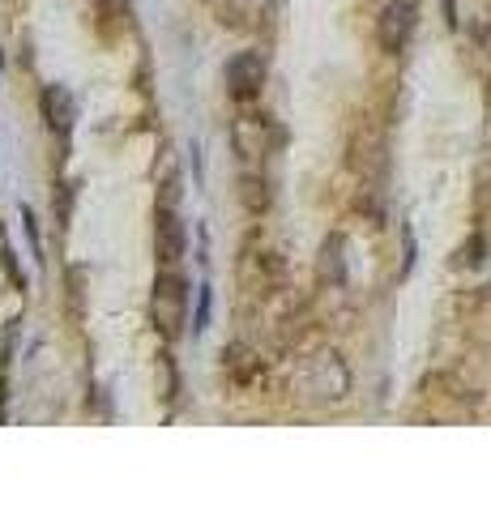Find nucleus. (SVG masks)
I'll use <instances>...</instances> for the list:
<instances>
[{
	"instance_id": "nucleus-6",
	"label": "nucleus",
	"mask_w": 491,
	"mask_h": 512,
	"mask_svg": "<svg viewBox=\"0 0 491 512\" xmlns=\"http://www.w3.org/2000/svg\"><path fill=\"white\" fill-rule=\"evenodd\" d=\"M308 389L312 393H321V397H346V389H351V376H346V363L338 355H316L312 367H308Z\"/></svg>"
},
{
	"instance_id": "nucleus-7",
	"label": "nucleus",
	"mask_w": 491,
	"mask_h": 512,
	"mask_svg": "<svg viewBox=\"0 0 491 512\" xmlns=\"http://www.w3.org/2000/svg\"><path fill=\"white\" fill-rule=\"evenodd\" d=\"M43 120H47V128H52V133H60V137H65L69 128H73L77 103H73V94H69L65 86H47V90H43Z\"/></svg>"
},
{
	"instance_id": "nucleus-8",
	"label": "nucleus",
	"mask_w": 491,
	"mask_h": 512,
	"mask_svg": "<svg viewBox=\"0 0 491 512\" xmlns=\"http://www.w3.org/2000/svg\"><path fill=\"white\" fill-rule=\"evenodd\" d=\"M321 278H329V282L346 278V269H342V235L325 239V248H321Z\"/></svg>"
},
{
	"instance_id": "nucleus-2",
	"label": "nucleus",
	"mask_w": 491,
	"mask_h": 512,
	"mask_svg": "<svg viewBox=\"0 0 491 512\" xmlns=\"http://www.w3.org/2000/svg\"><path fill=\"white\" fill-rule=\"evenodd\" d=\"M415 22H419L415 0H389L385 13H380V26H376L380 47H385V52H402L410 35H415Z\"/></svg>"
},
{
	"instance_id": "nucleus-3",
	"label": "nucleus",
	"mask_w": 491,
	"mask_h": 512,
	"mask_svg": "<svg viewBox=\"0 0 491 512\" xmlns=\"http://www.w3.org/2000/svg\"><path fill=\"white\" fill-rule=\"evenodd\" d=\"M227 90H231V99H257L261 86H265V56L261 52H240V56H231L227 60Z\"/></svg>"
},
{
	"instance_id": "nucleus-4",
	"label": "nucleus",
	"mask_w": 491,
	"mask_h": 512,
	"mask_svg": "<svg viewBox=\"0 0 491 512\" xmlns=\"http://www.w3.org/2000/svg\"><path fill=\"white\" fill-rule=\"evenodd\" d=\"M184 244H188V235H184V222L176 214V205H163L154 218V252H158V261H163L167 269H176L184 261Z\"/></svg>"
},
{
	"instance_id": "nucleus-10",
	"label": "nucleus",
	"mask_w": 491,
	"mask_h": 512,
	"mask_svg": "<svg viewBox=\"0 0 491 512\" xmlns=\"http://www.w3.org/2000/svg\"><path fill=\"white\" fill-rule=\"evenodd\" d=\"M103 5H107V9L116 5V13H124V9H129V0H103Z\"/></svg>"
},
{
	"instance_id": "nucleus-1",
	"label": "nucleus",
	"mask_w": 491,
	"mask_h": 512,
	"mask_svg": "<svg viewBox=\"0 0 491 512\" xmlns=\"http://www.w3.org/2000/svg\"><path fill=\"white\" fill-rule=\"evenodd\" d=\"M184 312H188V286L176 274H163L154 282V299H150V316L163 338H180L184 329Z\"/></svg>"
},
{
	"instance_id": "nucleus-5",
	"label": "nucleus",
	"mask_w": 491,
	"mask_h": 512,
	"mask_svg": "<svg viewBox=\"0 0 491 512\" xmlns=\"http://www.w3.org/2000/svg\"><path fill=\"white\" fill-rule=\"evenodd\" d=\"M231 141H235V150H240L244 163H261V158L274 150V128H269V120L261 116H240L231 128Z\"/></svg>"
},
{
	"instance_id": "nucleus-9",
	"label": "nucleus",
	"mask_w": 491,
	"mask_h": 512,
	"mask_svg": "<svg viewBox=\"0 0 491 512\" xmlns=\"http://www.w3.org/2000/svg\"><path fill=\"white\" fill-rule=\"evenodd\" d=\"M210 286H201V295H197V320H193V333H205V325H210Z\"/></svg>"
}]
</instances>
